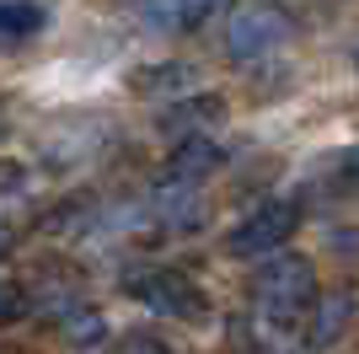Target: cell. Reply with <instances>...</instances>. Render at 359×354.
Wrapping results in <instances>:
<instances>
[{
    "label": "cell",
    "instance_id": "obj_1",
    "mask_svg": "<svg viewBox=\"0 0 359 354\" xmlns=\"http://www.w3.org/2000/svg\"><path fill=\"white\" fill-rule=\"evenodd\" d=\"M247 295H252L257 317L306 327V317L316 311V268H311V258H300V252H273V258H263V263L252 268V280H247Z\"/></svg>",
    "mask_w": 359,
    "mask_h": 354
},
{
    "label": "cell",
    "instance_id": "obj_2",
    "mask_svg": "<svg viewBox=\"0 0 359 354\" xmlns=\"http://www.w3.org/2000/svg\"><path fill=\"white\" fill-rule=\"evenodd\" d=\"M295 225H300L295 199H263L257 209H247V215L231 225L225 252H231V258H273V252L295 236Z\"/></svg>",
    "mask_w": 359,
    "mask_h": 354
},
{
    "label": "cell",
    "instance_id": "obj_3",
    "mask_svg": "<svg viewBox=\"0 0 359 354\" xmlns=\"http://www.w3.org/2000/svg\"><path fill=\"white\" fill-rule=\"evenodd\" d=\"M123 290L135 295L140 306L161 311V317H188V322L210 317V295L198 290L188 274H177V268H140V274L123 280Z\"/></svg>",
    "mask_w": 359,
    "mask_h": 354
},
{
    "label": "cell",
    "instance_id": "obj_4",
    "mask_svg": "<svg viewBox=\"0 0 359 354\" xmlns=\"http://www.w3.org/2000/svg\"><path fill=\"white\" fill-rule=\"evenodd\" d=\"M290 32H295V22H290L279 6H247V11H236L231 22H225V59L252 65V59L285 48Z\"/></svg>",
    "mask_w": 359,
    "mask_h": 354
},
{
    "label": "cell",
    "instance_id": "obj_5",
    "mask_svg": "<svg viewBox=\"0 0 359 354\" xmlns=\"http://www.w3.org/2000/svg\"><path fill=\"white\" fill-rule=\"evenodd\" d=\"M220 162H225V150H220V140H215V134L177 140V145H172V156H166V166H161V183H194V188H198V183H204Z\"/></svg>",
    "mask_w": 359,
    "mask_h": 354
},
{
    "label": "cell",
    "instance_id": "obj_6",
    "mask_svg": "<svg viewBox=\"0 0 359 354\" xmlns=\"http://www.w3.org/2000/svg\"><path fill=\"white\" fill-rule=\"evenodd\" d=\"M220 6L225 0H140V16L161 32H194V27H204Z\"/></svg>",
    "mask_w": 359,
    "mask_h": 354
},
{
    "label": "cell",
    "instance_id": "obj_7",
    "mask_svg": "<svg viewBox=\"0 0 359 354\" xmlns=\"http://www.w3.org/2000/svg\"><path fill=\"white\" fill-rule=\"evenodd\" d=\"M220 118H225L220 97H188V103L161 113V129L177 134V140H194V134H210V124H220Z\"/></svg>",
    "mask_w": 359,
    "mask_h": 354
},
{
    "label": "cell",
    "instance_id": "obj_8",
    "mask_svg": "<svg viewBox=\"0 0 359 354\" xmlns=\"http://www.w3.org/2000/svg\"><path fill=\"white\" fill-rule=\"evenodd\" d=\"M43 6L38 0H0V48H22L27 38L43 32Z\"/></svg>",
    "mask_w": 359,
    "mask_h": 354
},
{
    "label": "cell",
    "instance_id": "obj_9",
    "mask_svg": "<svg viewBox=\"0 0 359 354\" xmlns=\"http://www.w3.org/2000/svg\"><path fill=\"white\" fill-rule=\"evenodd\" d=\"M156 215L166 225H182V231H194L198 215H204V199H198L194 183H161L156 188Z\"/></svg>",
    "mask_w": 359,
    "mask_h": 354
},
{
    "label": "cell",
    "instance_id": "obj_10",
    "mask_svg": "<svg viewBox=\"0 0 359 354\" xmlns=\"http://www.w3.org/2000/svg\"><path fill=\"white\" fill-rule=\"evenodd\" d=\"M60 339L70 343V349H91V343L107 339V322L97 317V306H81V301H70L60 317Z\"/></svg>",
    "mask_w": 359,
    "mask_h": 354
},
{
    "label": "cell",
    "instance_id": "obj_11",
    "mask_svg": "<svg viewBox=\"0 0 359 354\" xmlns=\"http://www.w3.org/2000/svg\"><path fill=\"white\" fill-rule=\"evenodd\" d=\"M354 317V301H348V290H338V295H327L322 306L311 311V343L316 349H327L338 333H344V322Z\"/></svg>",
    "mask_w": 359,
    "mask_h": 354
},
{
    "label": "cell",
    "instance_id": "obj_12",
    "mask_svg": "<svg viewBox=\"0 0 359 354\" xmlns=\"http://www.w3.org/2000/svg\"><path fill=\"white\" fill-rule=\"evenodd\" d=\"M16 317H27V284L0 280V327H6V322H16Z\"/></svg>",
    "mask_w": 359,
    "mask_h": 354
},
{
    "label": "cell",
    "instance_id": "obj_13",
    "mask_svg": "<svg viewBox=\"0 0 359 354\" xmlns=\"http://www.w3.org/2000/svg\"><path fill=\"white\" fill-rule=\"evenodd\" d=\"M113 354H172V349H166V343L156 339V333H129V339H123Z\"/></svg>",
    "mask_w": 359,
    "mask_h": 354
},
{
    "label": "cell",
    "instance_id": "obj_14",
    "mask_svg": "<svg viewBox=\"0 0 359 354\" xmlns=\"http://www.w3.org/2000/svg\"><path fill=\"white\" fill-rule=\"evenodd\" d=\"M6 252H11V231H6V225H0V258H6Z\"/></svg>",
    "mask_w": 359,
    "mask_h": 354
},
{
    "label": "cell",
    "instance_id": "obj_15",
    "mask_svg": "<svg viewBox=\"0 0 359 354\" xmlns=\"http://www.w3.org/2000/svg\"><path fill=\"white\" fill-rule=\"evenodd\" d=\"M0 354H32V349H0Z\"/></svg>",
    "mask_w": 359,
    "mask_h": 354
},
{
    "label": "cell",
    "instance_id": "obj_16",
    "mask_svg": "<svg viewBox=\"0 0 359 354\" xmlns=\"http://www.w3.org/2000/svg\"><path fill=\"white\" fill-rule=\"evenodd\" d=\"M354 65H359V48H354Z\"/></svg>",
    "mask_w": 359,
    "mask_h": 354
}]
</instances>
